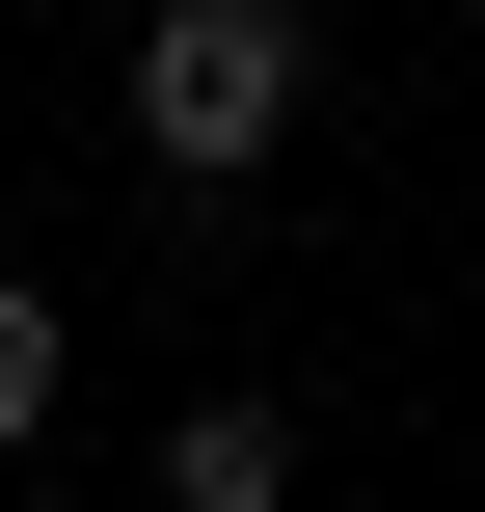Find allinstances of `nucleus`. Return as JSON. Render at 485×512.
Instances as JSON below:
<instances>
[{
    "label": "nucleus",
    "mask_w": 485,
    "mask_h": 512,
    "mask_svg": "<svg viewBox=\"0 0 485 512\" xmlns=\"http://www.w3.org/2000/svg\"><path fill=\"white\" fill-rule=\"evenodd\" d=\"M54 432V297H0V459Z\"/></svg>",
    "instance_id": "nucleus-3"
},
{
    "label": "nucleus",
    "mask_w": 485,
    "mask_h": 512,
    "mask_svg": "<svg viewBox=\"0 0 485 512\" xmlns=\"http://www.w3.org/2000/svg\"><path fill=\"white\" fill-rule=\"evenodd\" d=\"M135 135H162L189 189H243V162L297 135V0H162V27H135Z\"/></svg>",
    "instance_id": "nucleus-1"
},
{
    "label": "nucleus",
    "mask_w": 485,
    "mask_h": 512,
    "mask_svg": "<svg viewBox=\"0 0 485 512\" xmlns=\"http://www.w3.org/2000/svg\"><path fill=\"white\" fill-rule=\"evenodd\" d=\"M270 486H297L270 405H189V432H162V512H270Z\"/></svg>",
    "instance_id": "nucleus-2"
}]
</instances>
